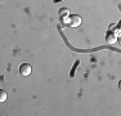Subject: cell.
Instances as JSON below:
<instances>
[{
    "instance_id": "cell-4",
    "label": "cell",
    "mask_w": 121,
    "mask_h": 116,
    "mask_svg": "<svg viewBox=\"0 0 121 116\" xmlns=\"http://www.w3.org/2000/svg\"><path fill=\"white\" fill-rule=\"evenodd\" d=\"M7 92L5 90H3V89H0V103L1 102H5V101H7Z\"/></svg>"
},
{
    "instance_id": "cell-3",
    "label": "cell",
    "mask_w": 121,
    "mask_h": 116,
    "mask_svg": "<svg viewBox=\"0 0 121 116\" xmlns=\"http://www.w3.org/2000/svg\"><path fill=\"white\" fill-rule=\"evenodd\" d=\"M106 40H107L108 44H115L117 41V35L113 34V31H108L106 35Z\"/></svg>"
},
{
    "instance_id": "cell-5",
    "label": "cell",
    "mask_w": 121,
    "mask_h": 116,
    "mask_svg": "<svg viewBox=\"0 0 121 116\" xmlns=\"http://www.w3.org/2000/svg\"><path fill=\"white\" fill-rule=\"evenodd\" d=\"M59 16H60V17L68 16V9H60V10H59Z\"/></svg>"
},
{
    "instance_id": "cell-1",
    "label": "cell",
    "mask_w": 121,
    "mask_h": 116,
    "mask_svg": "<svg viewBox=\"0 0 121 116\" xmlns=\"http://www.w3.org/2000/svg\"><path fill=\"white\" fill-rule=\"evenodd\" d=\"M82 22L81 17L77 16V14H72V16L70 17V26L71 27H77V26H80Z\"/></svg>"
},
{
    "instance_id": "cell-2",
    "label": "cell",
    "mask_w": 121,
    "mask_h": 116,
    "mask_svg": "<svg viewBox=\"0 0 121 116\" xmlns=\"http://www.w3.org/2000/svg\"><path fill=\"white\" fill-rule=\"evenodd\" d=\"M31 71H32V68H31V66L28 63H23V65L19 66V74L22 76H28L31 74Z\"/></svg>"
}]
</instances>
